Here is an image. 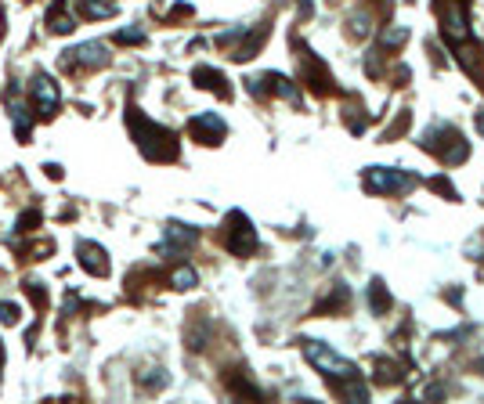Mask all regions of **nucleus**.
Instances as JSON below:
<instances>
[{
  "mask_svg": "<svg viewBox=\"0 0 484 404\" xmlns=\"http://www.w3.org/2000/svg\"><path fill=\"white\" fill-rule=\"evenodd\" d=\"M304 354H307L311 365L329 379L332 394L351 397V401H365L369 397V390L362 387V379H358V368L351 365V361H344L336 350H329L325 343H318V339H304Z\"/></svg>",
  "mask_w": 484,
  "mask_h": 404,
  "instance_id": "nucleus-1",
  "label": "nucleus"
},
{
  "mask_svg": "<svg viewBox=\"0 0 484 404\" xmlns=\"http://www.w3.org/2000/svg\"><path fill=\"white\" fill-rule=\"evenodd\" d=\"M127 123H131V134H134L138 148L145 152V159H152V163L177 159V134L174 130H166V126L145 119L138 109H127Z\"/></svg>",
  "mask_w": 484,
  "mask_h": 404,
  "instance_id": "nucleus-2",
  "label": "nucleus"
},
{
  "mask_svg": "<svg viewBox=\"0 0 484 404\" xmlns=\"http://www.w3.org/2000/svg\"><path fill=\"white\" fill-rule=\"evenodd\" d=\"M423 141H430V144H423L427 152H434L441 163H448V166H455V163H462L470 156V144L462 141V134L452 130V126H434V130L423 134Z\"/></svg>",
  "mask_w": 484,
  "mask_h": 404,
  "instance_id": "nucleus-3",
  "label": "nucleus"
},
{
  "mask_svg": "<svg viewBox=\"0 0 484 404\" xmlns=\"http://www.w3.org/2000/svg\"><path fill=\"white\" fill-rule=\"evenodd\" d=\"M419 184V177L416 174H409V170H387V166H369L365 170V188L369 191H376V195H402V191H409V188H416Z\"/></svg>",
  "mask_w": 484,
  "mask_h": 404,
  "instance_id": "nucleus-4",
  "label": "nucleus"
},
{
  "mask_svg": "<svg viewBox=\"0 0 484 404\" xmlns=\"http://www.w3.org/2000/svg\"><path fill=\"white\" fill-rule=\"evenodd\" d=\"M224 246L235 253V257H249V253L257 249V231L249 224L246 214H228V231H224Z\"/></svg>",
  "mask_w": 484,
  "mask_h": 404,
  "instance_id": "nucleus-5",
  "label": "nucleus"
},
{
  "mask_svg": "<svg viewBox=\"0 0 484 404\" xmlns=\"http://www.w3.org/2000/svg\"><path fill=\"white\" fill-rule=\"evenodd\" d=\"M33 101H36V112L44 116V119H51L54 112H58V83L51 80V76H44V73H36L33 76Z\"/></svg>",
  "mask_w": 484,
  "mask_h": 404,
  "instance_id": "nucleus-6",
  "label": "nucleus"
},
{
  "mask_svg": "<svg viewBox=\"0 0 484 404\" xmlns=\"http://www.w3.org/2000/svg\"><path fill=\"white\" fill-rule=\"evenodd\" d=\"M188 130L196 134V141H199V144H221L228 126H224V119H221V116L203 112V116H196L192 123H188Z\"/></svg>",
  "mask_w": 484,
  "mask_h": 404,
  "instance_id": "nucleus-7",
  "label": "nucleus"
},
{
  "mask_svg": "<svg viewBox=\"0 0 484 404\" xmlns=\"http://www.w3.org/2000/svg\"><path fill=\"white\" fill-rule=\"evenodd\" d=\"M66 66L101 69V66H109V54H105V44H80L76 51H69V54H66Z\"/></svg>",
  "mask_w": 484,
  "mask_h": 404,
  "instance_id": "nucleus-8",
  "label": "nucleus"
},
{
  "mask_svg": "<svg viewBox=\"0 0 484 404\" xmlns=\"http://www.w3.org/2000/svg\"><path fill=\"white\" fill-rule=\"evenodd\" d=\"M76 253H80V267H83V271L98 274V278H105V274H109V260H105V249H101V246L83 242V239H80Z\"/></svg>",
  "mask_w": 484,
  "mask_h": 404,
  "instance_id": "nucleus-9",
  "label": "nucleus"
},
{
  "mask_svg": "<svg viewBox=\"0 0 484 404\" xmlns=\"http://www.w3.org/2000/svg\"><path fill=\"white\" fill-rule=\"evenodd\" d=\"M297 58L304 61V83H311V91H314V94H329V91H336V87H332V76H329V73H325L307 51L297 54Z\"/></svg>",
  "mask_w": 484,
  "mask_h": 404,
  "instance_id": "nucleus-10",
  "label": "nucleus"
},
{
  "mask_svg": "<svg viewBox=\"0 0 484 404\" xmlns=\"http://www.w3.org/2000/svg\"><path fill=\"white\" fill-rule=\"evenodd\" d=\"M249 91L261 94V91H271V94H279V98H297V87L282 76V73H267L261 80H249Z\"/></svg>",
  "mask_w": 484,
  "mask_h": 404,
  "instance_id": "nucleus-11",
  "label": "nucleus"
},
{
  "mask_svg": "<svg viewBox=\"0 0 484 404\" xmlns=\"http://www.w3.org/2000/svg\"><path fill=\"white\" fill-rule=\"evenodd\" d=\"M196 239H199V231L196 227H188V224H170L166 227V246H159V253H177V249H184V246H196Z\"/></svg>",
  "mask_w": 484,
  "mask_h": 404,
  "instance_id": "nucleus-12",
  "label": "nucleus"
},
{
  "mask_svg": "<svg viewBox=\"0 0 484 404\" xmlns=\"http://www.w3.org/2000/svg\"><path fill=\"white\" fill-rule=\"evenodd\" d=\"M192 80L199 83L203 91H217L221 98H231V87H224V76H221L217 69H210V66H199V69L192 73Z\"/></svg>",
  "mask_w": 484,
  "mask_h": 404,
  "instance_id": "nucleus-13",
  "label": "nucleus"
},
{
  "mask_svg": "<svg viewBox=\"0 0 484 404\" xmlns=\"http://www.w3.org/2000/svg\"><path fill=\"white\" fill-rule=\"evenodd\" d=\"M264 36H267V26L254 29V33H249V36L242 40V44L235 47V54H231V58H235V61H246V58H254V54H257V47L264 44Z\"/></svg>",
  "mask_w": 484,
  "mask_h": 404,
  "instance_id": "nucleus-14",
  "label": "nucleus"
},
{
  "mask_svg": "<svg viewBox=\"0 0 484 404\" xmlns=\"http://www.w3.org/2000/svg\"><path fill=\"white\" fill-rule=\"evenodd\" d=\"M80 15L83 18H109V15H116V4H109V0H80Z\"/></svg>",
  "mask_w": 484,
  "mask_h": 404,
  "instance_id": "nucleus-15",
  "label": "nucleus"
},
{
  "mask_svg": "<svg viewBox=\"0 0 484 404\" xmlns=\"http://www.w3.org/2000/svg\"><path fill=\"white\" fill-rule=\"evenodd\" d=\"M369 304H372L376 314H387V307H390V292H387V285H383L380 278L369 285Z\"/></svg>",
  "mask_w": 484,
  "mask_h": 404,
  "instance_id": "nucleus-16",
  "label": "nucleus"
},
{
  "mask_svg": "<svg viewBox=\"0 0 484 404\" xmlns=\"http://www.w3.org/2000/svg\"><path fill=\"white\" fill-rule=\"evenodd\" d=\"M402 379H405V372L397 368L394 361H376V382H390L394 387V382H402Z\"/></svg>",
  "mask_w": 484,
  "mask_h": 404,
  "instance_id": "nucleus-17",
  "label": "nucleus"
},
{
  "mask_svg": "<svg viewBox=\"0 0 484 404\" xmlns=\"http://www.w3.org/2000/svg\"><path fill=\"white\" fill-rule=\"evenodd\" d=\"M47 29H51V33H73V29H76V18H69L66 11H58V8H51Z\"/></svg>",
  "mask_w": 484,
  "mask_h": 404,
  "instance_id": "nucleus-18",
  "label": "nucleus"
},
{
  "mask_svg": "<svg viewBox=\"0 0 484 404\" xmlns=\"http://www.w3.org/2000/svg\"><path fill=\"white\" fill-rule=\"evenodd\" d=\"M26 296H33V307L36 311H44L47 307V289H44V282H26Z\"/></svg>",
  "mask_w": 484,
  "mask_h": 404,
  "instance_id": "nucleus-19",
  "label": "nucleus"
},
{
  "mask_svg": "<svg viewBox=\"0 0 484 404\" xmlns=\"http://www.w3.org/2000/svg\"><path fill=\"white\" fill-rule=\"evenodd\" d=\"M170 282H174V289H192V285H196V271H192V267H177V271L170 274Z\"/></svg>",
  "mask_w": 484,
  "mask_h": 404,
  "instance_id": "nucleus-20",
  "label": "nucleus"
},
{
  "mask_svg": "<svg viewBox=\"0 0 484 404\" xmlns=\"http://www.w3.org/2000/svg\"><path fill=\"white\" fill-rule=\"evenodd\" d=\"M344 304H347V289H344V285H336V292H332L329 300H325V304L318 307V314H322V311H340Z\"/></svg>",
  "mask_w": 484,
  "mask_h": 404,
  "instance_id": "nucleus-21",
  "label": "nucleus"
},
{
  "mask_svg": "<svg viewBox=\"0 0 484 404\" xmlns=\"http://www.w3.org/2000/svg\"><path fill=\"white\" fill-rule=\"evenodd\" d=\"M405 36H409L405 29H387V33H383V47H387V51L402 47V44H405Z\"/></svg>",
  "mask_w": 484,
  "mask_h": 404,
  "instance_id": "nucleus-22",
  "label": "nucleus"
},
{
  "mask_svg": "<svg viewBox=\"0 0 484 404\" xmlns=\"http://www.w3.org/2000/svg\"><path fill=\"white\" fill-rule=\"evenodd\" d=\"M0 322H4V325H18V307L15 304H0Z\"/></svg>",
  "mask_w": 484,
  "mask_h": 404,
  "instance_id": "nucleus-23",
  "label": "nucleus"
},
{
  "mask_svg": "<svg viewBox=\"0 0 484 404\" xmlns=\"http://www.w3.org/2000/svg\"><path fill=\"white\" fill-rule=\"evenodd\" d=\"M36 224H40V214L33 209V214H22V217H18V227H15V231H33Z\"/></svg>",
  "mask_w": 484,
  "mask_h": 404,
  "instance_id": "nucleus-24",
  "label": "nucleus"
},
{
  "mask_svg": "<svg viewBox=\"0 0 484 404\" xmlns=\"http://www.w3.org/2000/svg\"><path fill=\"white\" fill-rule=\"evenodd\" d=\"M116 40H119V44H141V40H145V33H141V29H123Z\"/></svg>",
  "mask_w": 484,
  "mask_h": 404,
  "instance_id": "nucleus-25",
  "label": "nucleus"
},
{
  "mask_svg": "<svg viewBox=\"0 0 484 404\" xmlns=\"http://www.w3.org/2000/svg\"><path fill=\"white\" fill-rule=\"evenodd\" d=\"M430 188H434V191H441V195H448V199H455V188H452L445 177H434V181H430Z\"/></svg>",
  "mask_w": 484,
  "mask_h": 404,
  "instance_id": "nucleus-26",
  "label": "nucleus"
},
{
  "mask_svg": "<svg viewBox=\"0 0 484 404\" xmlns=\"http://www.w3.org/2000/svg\"><path fill=\"white\" fill-rule=\"evenodd\" d=\"M44 170H47V177H61V166H54V163H47Z\"/></svg>",
  "mask_w": 484,
  "mask_h": 404,
  "instance_id": "nucleus-27",
  "label": "nucleus"
},
{
  "mask_svg": "<svg viewBox=\"0 0 484 404\" xmlns=\"http://www.w3.org/2000/svg\"><path fill=\"white\" fill-rule=\"evenodd\" d=\"M477 126H481V134H484V112H481V116H477Z\"/></svg>",
  "mask_w": 484,
  "mask_h": 404,
  "instance_id": "nucleus-28",
  "label": "nucleus"
},
{
  "mask_svg": "<svg viewBox=\"0 0 484 404\" xmlns=\"http://www.w3.org/2000/svg\"><path fill=\"white\" fill-rule=\"evenodd\" d=\"M0 365H4V347H0Z\"/></svg>",
  "mask_w": 484,
  "mask_h": 404,
  "instance_id": "nucleus-29",
  "label": "nucleus"
}]
</instances>
